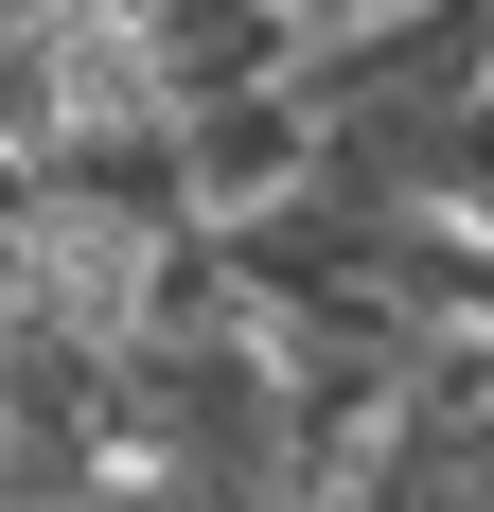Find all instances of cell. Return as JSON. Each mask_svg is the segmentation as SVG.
Returning a JSON list of instances; mask_svg holds the SVG:
<instances>
[{
	"label": "cell",
	"mask_w": 494,
	"mask_h": 512,
	"mask_svg": "<svg viewBox=\"0 0 494 512\" xmlns=\"http://www.w3.org/2000/svg\"><path fill=\"white\" fill-rule=\"evenodd\" d=\"M442 212H459V230L494 248V71H477V89L442 106Z\"/></svg>",
	"instance_id": "1"
},
{
	"label": "cell",
	"mask_w": 494,
	"mask_h": 512,
	"mask_svg": "<svg viewBox=\"0 0 494 512\" xmlns=\"http://www.w3.org/2000/svg\"><path fill=\"white\" fill-rule=\"evenodd\" d=\"M283 18H300V36H336V18H389V0H283Z\"/></svg>",
	"instance_id": "2"
}]
</instances>
